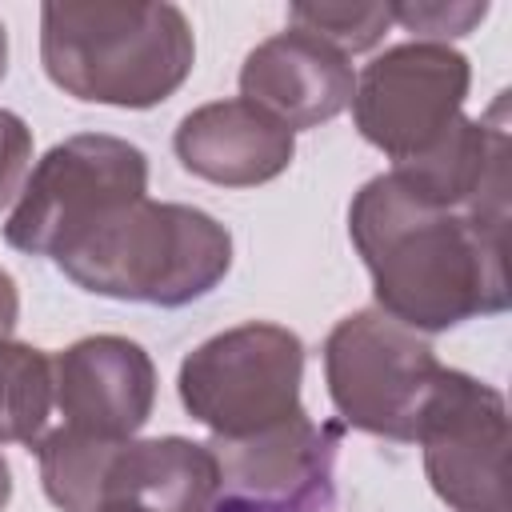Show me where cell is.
Returning <instances> with one entry per match:
<instances>
[{"label":"cell","mask_w":512,"mask_h":512,"mask_svg":"<svg viewBox=\"0 0 512 512\" xmlns=\"http://www.w3.org/2000/svg\"><path fill=\"white\" fill-rule=\"evenodd\" d=\"M28 164H32V128L16 112L0 108V212L20 196Z\"/></svg>","instance_id":"e0dca14e"},{"label":"cell","mask_w":512,"mask_h":512,"mask_svg":"<svg viewBox=\"0 0 512 512\" xmlns=\"http://www.w3.org/2000/svg\"><path fill=\"white\" fill-rule=\"evenodd\" d=\"M176 160L220 188H256L288 172L296 132L248 100H212L192 108L172 136Z\"/></svg>","instance_id":"8fae6325"},{"label":"cell","mask_w":512,"mask_h":512,"mask_svg":"<svg viewBox=\"0 0 512 512\" xmlns=\"http://www.w3.org/2000/svg\"><path fill=\"white\" fill-rule=\"evenodd\" d=\"M432 344L388 312H348L324 340V384L336 412L372 436L408 444L440 376Z\"/></svg>","instance_id":"5b68a950"},{"label":"cell","mask_w":512,"mask_h":512,"mask_svg":"<svg viewBox=\"0 0 512 512\" xmlns=\"http://www.w3.org/2000/svg\"><path fill=\"white\" fill-rule=\"evenodd\" d=\"M472 84V64L448 44L408 40L384 48L356 76L352 120L356 132L392 164L428 152L460 116Z\"/></svg>","instance_id":"ba28073f"},{"label":"cell","mask_w":512,"mask_h":512,"mask_svg":"<svg viewBox=\"0 0 512 512\" xmlns=\"http://www.w3.org/2000/svg\"><path fill=\"white\" fill-rule=\"evenodd\" d=\"M96 512H152V508L132 504V500H112V504H104V508H96Z\"/></svg>","instance_id":"ffe728a7"},{"label":"cell","mask_w":512,"mask_h":512,"mask_svg":"<svg viewBox=\"0 0 512 512\" xmlns=\"http://www.w3.org/2000/svg\"><path fill=\"white\" fill-rule=\"evenodd\" d=\"M40 64L84 104L156 108L196 64V36L176 4L48 0L40 8Z\"/></svg>","instance_id":"7a4b0ae2"},{"label":"cell","mask_w":512,"mask_h":512,"mask_svg":"<svg viewBox=\"0 0 512 512\" xmlns=\"http://www.w3.org/2000/svg\"><path fill=\"white\" fill-rule=\"evenodd\" d=\"M112 500H132L152 512H216L220 508V468L208 444L184 436L120 440L112 448L100 508Z\"/></svg>","instance_id":"7c38bea8"},{"label":"cell","mask_w":512,"mask_h":512,"mask_svg":"<svg viewBox=\"0 0 512 512\" xmlns=\"http://www.w3.org/2000/svg\"><path fill=\"white\" fill-rule=\"evenodd\" d=\"M316 424L308 420V412L272 424L264 432L252 436H212L208 452L216 456L220 468V492L224 496H240V500H284L292 496L316 468Z\"/></svg>","instance_id":"4fadbf2b"},{"label":"cell","mask_w":512,"mask_h":512,"mask_svg":"<svg viewBox=\"0 0 512 512\" xmlns=\"http://www.w3.org/2000/svg\"><path fill=\"white\" fill-rule=\"evenodd\" d=\"M52 264L92 296L184 308L228 276L232 232L192 204L140 196L60 244Z\"/></svg>","instance_id":"3957f363"},{"label":"cell","mask_w":512,"mask_h":512,"mask_svg":"<svg viewBox=\"0 0 512 512\" xmlns=\"http://www.w3.org/2000/svg\"><path fill=\"white\" fill-rule=\"evenodd\" d=\"M504 232V216L432 208L388 172L348 204V236L372 276L376 308L420 336L508 308Z\"/></svg>","instance_id":"6da1fadb"},{"label":"cell","mask_w":512,"mask_h":512,"mask_svg":"<svg viewBox=\"0 0 512 512\" xmlns=\"http://www.w3.org/2000/svg\"><path fill=\"white\" fill-rule=\"evenodd\" d=\"M4 72H8V28L0 20V80H4Z\"/></svg>","instance_id":"44dd1931"},{"label":"cell","mask_w":512,"mask_h":512,"mask_svg":"<svg viewBox=\"0 0 512 512\" xmlns=\"http://www.w3.org/2000/svg\"><path fill=\"white\" fill-rule=\"evenodd\" d=\"M300 380V336L272 320H248L196 344L180 364L176 392L196 424L236 440L300 416Z\"/></svg>","instance_id":"277c9868"},{"label":"cell","mask_w":512,"mask_h":512,"mask_svg":"<svg viewBox=\"0 0 512 512\" xmlns=\"http://www.w3.org/2000/svg\"><path fill=\"white\" fill-rule=\"evenodd\" d=\"M412 440L432 492L452 512H508V404L500 388L460 368H440Z\"/></svg>","instance_id":"52a82bcc"},{"label":"cell","mask_w":512,"mask_h":512,"mask_svg":"<svg viewBox=\"0 0 512 512\" xmlns=\"http://www.w3.org/2000/svg\"><path fill=\"white\" fill-rule=\"evenodd\" d=\"M140 196H148V156L120 136L80 132L52 144L24 176L4 240L16 252L52 260L76 232Z\"/></svg>","instance_id":"8992f818"},{"label":"cell","mask_w":512,"mask_h":512,"mask_svg":"<svg viewBox=\"0 0 512 512\" xmlns=\"http://www.w3.org/2000/svg\"><path fill=\"white\" fill-rule=\"evenodd\" d=\"M488 16V4L480 0H416V4H392V24L408 28L424 44H448L456 36H468Z\"/></svg>","instance_id":"2e32d148"},{"label":"cell","mask_w":512,"mask_h":512,"mask_svg":"<svg viewBox=\"0 0 512 512\" xmlns=\"http://www.w3.org/2000/svg\"><path fill=\"white\" fill-rule=\"evenodd\" d=\"M16 320H20V292H16V280L0 268V340L12 336Z\"/></svg>","instance_id":"ac0fdd59"},{"label":"cell","mask_w":512,"mask_h":512,"mask_svg":"<svg viewBox=\"0 0 512 512\" xmlns=\"http://www.w3.org/2000/svg\"><path fill=\"white\" fill-rule=\"evenodd\" d=\"M8 500H12V468H8V460L0 456V512L8 508Z\"/></svg>","instance_id":"d6986e66"},{"label":"cell","mask_w":512,"mask_h":512,"mask_svg":"<svg viewBox=\"0 0 512 512\" xmlns=\"http://www.w3.org/2000/svg\"><path fill=\"white\" fill-rule=\"evenodd\" d=\"M288 28H300L324 44H332L336 52L344 56H356V52H368L384 40V32L392 28V4L384 0H364V4H352V0H340V4H328V0H312V4H292L288 8Z\"/></svg>","instance_id":"9a60e30c"},{"label":"cell","mask_w":512,"mask_h":512,"mask_svg":"<svg viewBox=\"0 0 512 512\" xmlns=\"http://www.w3.org/2000/svg\"><path fill=\"white\" fill-rule=\"evenodd\" d=\"M52 404V356L20 340H0V444H36Z\"/></svg>","instance_id":"5bb4252c"},{"label":"cell","mask_w":512,"mask_h":512,"mask_svg":"<svg viewBox=\"0 0 512 512\" xmlns=\"http://www.w3.org/2000/svg\"><path fill=\"white\" fill-rule=\"evenodd\" d=\"M356 92V72L332 44L288 28L260 40L240 64V100L264 108L288 132L336 120Z\"/></svg>","instance_id":"30bf717a"},{"label":"cell","mask_w":512,"mask_h":512,"mask_svg":"<svg viewBox=\"0 0 512 512\" xmlns=\"http://www.w3.org/2000/svg\"><path fill=\"white\" fill-rule=\"evenodd\" d=\"M56 408L64 428L132 440L156 404V364L128 336H84L52 356Z\"/></svg>","instance_id":"9c48e42d"}]
</instances>
